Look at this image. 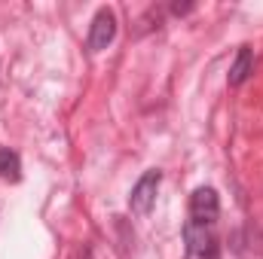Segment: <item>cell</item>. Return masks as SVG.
<instances>
[{
  "label": "cell",
  "instance_id": "1",
  "mask_svg": "<svg viewBox=\"0 0 263 259\" xmlns=\"http://www.w3.org/2000/svg\"><path fill=\"white\" fill-rule=\"evenodd\" d=\"M217 217H220V198H217V192L211 186H199L193 192V198H190V223L214 229Z\"/></svg>",
  "mask_w": 263,
  "mask_h": 259
},
{
  "label": "cell",
  "instance_id": "2",
  "mask_svg": "<svg viewBox=\"0 0 263 259\" xmlns=\"http://www.w3.org/2000/svg\"><path fill=\"white\" fill-rule=\"evenodd\" d=\"M159 183H162V171H156V168L144 171V177L132 186V195H129L132 213H150V207L156 201V192H159Z\"/></svg>",
  "mask_w": 263,
  "mask_h": 259
},
{
  "label": "cell",
  "instance_id": "3",
  "mask_svg": "<svg viewBox=\"0 0 263 259\" xmlns=\"http://www.w3.org/2000/svg\"><path fill=\"white\" fill-rule=\"evenodd\" d=\"M114 37H117V15L107 6H101L92 18V28H89V49L101 52L114 43Z\"/></svg>",
  "mask_w": 263,
  "mask_h": 259
},
{
  "label": "cell",
  "instance_id": "4",
  "mask_svg": "<svg viewBox=\"0 0 263 259\" xmlns=\"http://www.w3.org/2000/svg\"><path fill=\"white\" fill-rule=\"evenodd\" d=\"M251 70H254V52H251V46H242V49L236 52V61L230 67V73H227L230 85H242Z\"/></svg>",
  "mask_w": 263,
  "mask_h": 259
},
{
  "label": "cell",
  "instance_id": "5",
  "mask_svg": "<svg viewBox=\"0 0 263 259\" xmlns=\"http://www.w3.org/2000/svg\"><path fill=\"white\" fill-rule=\"evenodd\" d=\"M0 177H3V180H12V183L22 177V159H18V153L9 149V146L0 149Z\"/></svg>",
  "mask_w": 263,
  "mask_h": 259
},
{
  "label": "cell",
  "instance_id": "6",
  "mask_svg": "<svg viewBox=\"0 0 263 259\" xmlns=\"http://www.w3.org/2000/svg\"><path fill=\"white\" fill-rule=\"evenodd\" d=\"M196 259H220V247H217V244H214V247H208V250H205V253H199Z\"/></svg>",
  "mask_w": 263,
  "mask_h": 259
},
{
  "label": "cell",
  "instance_id": "7",
  "mask_svg": "<svg viewBox=\"0 0 263 259\" xmlns=\"http://www.w3.org/2000/svg\"><path fill=\"white\" fill-rule=\"evenodd\" d=\"M190 9H193V3H175V6H172L175 15H184V12H190Z\"/></svg>",
  "mask_w": 263,
  "mask_h": 259
}]
</instances>
